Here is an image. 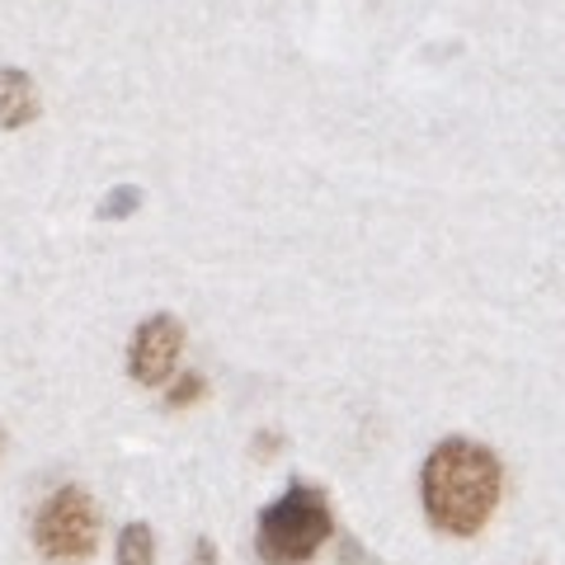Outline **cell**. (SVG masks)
<instances>
[{"label": "cell", "mask_w": 565, "mask_h": 565, "mask_svg": "<svg viewBox=\"0 0 565 565\" xmlns=\"http://www.w3.org/2000/svg\"><path fill=\"white\" fill-rule=\"evenodd\" d=\"M118 565H156V533L147 523H128L118 533V556H114Z\"/></svg>", "instance_id": "obj_6"}, {"label": "cell", "mask_w": 565, "mask_h": 565, "mask_svg": "<svg viewBox=\"0 0 565 565\" xmlns=\"http://www.w3.org/2000/svg\"><path fill=\"white\" fill-rule=\"evenodd\" d=\"M203 392H207V382H203L199 373H184V377H180V382H174L170 392H166V405H170V411H184V405L203 401Z\"/></svg>", "instance_id": "obj_8"}, {"label": "cell", "mask_w": 565, "mask_h": 565, "mask_svg": "<svg viewBox=\"0 0 565 565\" xmlns=\"http://www.w3.org/2000/svg\"><path fill=\"white\" fill-rule=\"evenodd\" d=\"M0 448H6V429H0Z\"/></svg>", "instance_id": "obj_9"}, {"label": "cell", "mask_w": 565, "mask_h": 565, "mask_svg": "<svg viewBox=\"0 0 565 565\" xmlns=\"http://www.w3.org/2000/svg\"><path fill=\"white\" fill-rule=\"evenodd\" d=\"M39 85H33L29 71L20 66H0V128L6 132H20L39 118Z\"/></svg>", "instance_id": "obj_5"}, {"label": "cell", "mask_w": 565, "mask_h": 565, "mask_svg": "<svg viewBox=\"0 0 565 565\" xmlns=\"http://www.w3.org/2000/svg\"><path fill=\"white\" fill-rule=\"evenodd\" d=\"M184 353V326L174 316L156 311L132 330L128 344V373L137 386H166L174 377V363Z\"/></svg>", "instance_id": "obj_4"}, {"label": "cell", "mask_w": 565, "mask_h": 565, "mask_svg": "<svg viewBox=\"0 0 565 565\" xmlns=\"http://www.w3.org/2000/svg\"><path fill=\"white\" fill-rule=\"evenodd\" d=\"M330 533H334V519H330L326 490L307 486V481H292L259 514L255 552H259L264 565H307L326 546Z\"/></svg>", "instance_id": "obj_2"}, {"label": "cell", "mask_w": 565, "mask_h": 565, "mask_svg": "<svg viewBox=\"0 0 565 565\" xmlns=\"http://www.w3.org/2000/svg\"><path fill=\"white\" fill-rule=\"evenodd\" d=\"M141 207V189L137 184H122V189H109L99 203V222H122L132 217V212Z\"/></svg>", "instance_id": "obj_7"}, {"label": "cell", "mask_w": 565, "mask_h": 565, "mask_svg": "<svg viewBox=\"0 0 565 565\" xmlns=\"http://www.w3.org/2000/svg\"><path fill=\"white\" fill-rule=\"evenodd\" d=\"M33 546L57 561V565H76L90 561L99 546V509L81 486H62L52 500L39 509L33 519Z\"/></svg>", "instance_id": "obj_3"}, {"label": "cell", "mask_w": 565, "mask_h": 565, "mask_svg": "<svg viewBox=\"0 0 565 565\" xmlns=\"http://www.w3.org/2000/svg\"><path fill=\"white\" fill-rule=\"evenodd\" d=\"M504 471L500 457L471 438H444L419 471V500L438 533L476 537L500 509Z\"/></svg>", "instance_id": "obj_1"}]
</instances>
